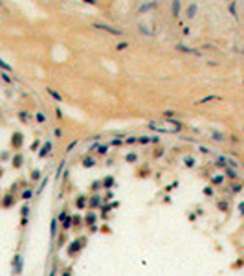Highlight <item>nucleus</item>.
Instances as JSON below:
<instances>
[{"instance_id":"f257e3e1","label":"nucleus","mask_w":244,"mask_h":276,"mask_svg":"<svg viewBox=\"0 0 244 276\" xmlns=\"http://www.w3.org/2000/svg\"><path fill=\"white\" fill-rule=\"evenodd\" d=\"M94 28H97V30H105L107 33H114V35H121V31L120 30H116V28H110V26H107V24H94Z\"/></svg>"},{"instance_id":"f03ea898","label":"nucleus","mask_w":244,"mask_h":276,"mask_svg":"<svg viewBox=\"0 0 244 276\" xmlns=\"http://www.w3.org/2000/svg\"><path fill=\"white\" fill-rule=\"evenodd\" d=\"M83 245H85V241H81V239L72 241V243H70V247H68V254H75V252H77Z\"/></svg>"},{"instance_id":"7ed1b4c3","label":"nucleus","mask_w":244,"mask_h":276,"mask_svg":"<svg viewBox=\"0 0 244 276\" xmlns=\"http://www.w3.org/2000/svg\"><path fill=\"white\" fill-rule=\"evenodd\" d=\"M95 221H97V216H95L94 212H88L86 217H85V223H86V225H94Z\"/></svg>"},{"instance_id":"20e7f679","label":"nucleus","mask_w":244,"mask_h":276,"mask_svg":"<svg viewBox=\"0 0 244 276\" xmlns=\"http://www.w3.org/2000/svg\"><path fill=\"white\" fill-rule=\"evenodd\" d=\"M61 226H62V228H64V230H68L70 226H72V216H66L64 219H62V223H61Z\"/></svg>"},{"instance_id":"39448f33","label":"nucleus","mask_w":244,"mask_h":276,"mask_svg":"<svg viewBox=\"0 0 244 276\" xmlns=\"http://www.w3.org/2000/svg\"><path fill=\"white\" fill-rule=\"evenodd\" d=\"M50 149H52V142H46V144H44V147L40 149V153H39V156H46L48 153H50Z\"/></svg>"},{"instance_id":"423d86ee","label":"nucleus","mask_w":244,"mask_h":276,"mask_svg":"<svg viewBox=\"0 0 244 276\" xmlns=\"http://www.w3.org/2000/svg\"><path fill=\"white\" fill-rule=\"evenodd\" d=\"M75 206H77L79 210L86 208V197H77V201H75Z\"/></svg>"},{"instance_id":"0eeeda50","label":"nucleus","mask_w":244,"mask_h":276,"mask_svg":"<svg viewBox=\"0 0 244 276\" xmlns=\"http://www.w3.org/2000/svg\"><path fill=\"white\" fill-rule=\"evenodd\" d=\"M213 100H219V96H206V98H200L197 103H198V105H204V103H207V101H213Z\"/></svg>"},{"instance_id":"6e6552de","label":"nucleus","mask_w":244,"mask_h":276,"mask_svg":"<svg viewBox=\"0 0 244 276\" xmlns=\"http://www.w3.org/2000/svg\"><path fill=\"white\" fill-rule=\"evenodd\" d=\"M57 223H59V221H57V219H55V217H53V219H52V226H50V232H52V238H55V232H57Z\"/></svg>"},{"instance_id":"1a4fd4ad","label":"nucleus","mask_w":244,"mask_h":276,"mask_svg":"<svg viewBox=\"0 0 244 276\" xmlns=\"http://www.w3.org/2000/svg\"><path fill=\"white\" fill-rule=\"evenodd\" d=\"M48 94H50V96H52L53 100H57V101H61V100H62V96H61L59 92H55L53 88H48Z\"/></svg>"},{"instance_id":"9d476101","label":"nucleus","mask_w":244,"mask_h":276,"mask_svg":"<svg viewBox=\"0 0 244 276\" xmlns=\"http://www.w3.org/2000/svg\"><path fill=\"white\" fill-rule=\"evenodd\" d=\"M94 151H97L99 155H107L108 147H107V146H95V147H94Z\"/></svg>"},{"instance_id":"9b49d317","label":"nucleus","mask_w":244,"mask_h":276,"mask_svg":"<svg viewBox=\"0 0 244 276\" xmlns=\"http://www.w3.org/2000/svg\"><path fill=\"white\" fill-rule=\"evenodd\" d=\"M101 204V199L99 197H92V201H90V208H95V206Z\"/></svg>"},{"instance_id":"f8f14e48","label":"nucleus","mask_w":244,"mask_h":276,"mask_svg":"<svg viewBox=\"0 0 244 276\" xmlns=\"http://www.w3.org/2000/svg\"><path fill=\"white\" fill-rule=\"evenodd\" d=\"M83 164H85L86 168H90V166H94V158H88V156L83 158Z\"/></svg>"},{"instance_id":"ddd939ff","label":"nucleus","mask_w":244,"mask_h":276,"mask_svg":"<svg viewBox=\"0 0 244 276\" xmlns=\"http://www.w3.org/2000/svg\"><path fill=\"white\" fill-rule=\"evenodd\" d=\"M35 118H37V122H40V123L46 122V116H44L42 112H37V116H35Z\"/></svg>"},{"instance_id":"4468645a","label":"nucleus","mask_w":244,"mask_h":276,"mask_svg":"<svg viewBox=\"0 0 244 276\" xmlns=\"http://www.w3.org/2000/svg\"><path fill=\"white\" fill-rule=\"evenodd\" d=\"M114 184V181H112V177H107V181H105V186H107V188H110V186Z\"/></svg>"},{"instance_id":"2eb2a0df","label":"nucleus","mask_w":244,"mask_h":276,"mask_svg":"<svg viewBox=\"0 0 244 276\" xmlns=\"http://www.w3.org/2000/svg\"><path fill=\"white\" fill-rule=\"evenodd\" d=\"M226 175H228L229 179H235V177H237V173H235V171H229V169L226 171Z\"/></svg>"},{"instance_id":"dca6fc26","label":"nucleus","mask_w":244,"mask_h":276,"mask_svg":"<svg viewBox=\"0 0 244 276\" xmlns=\"http://www.w3.org/2000/svg\"><path fill=\"white\" fill-rule=\"evenodd\" d=\"M75 146H77V140H74L72 144H70V146L66 147V151H72V147H75Z\"/></svg>"},{"instance_id":"f3484780","label":"nucleus","mask_w":244,"mask_h":276,"mask_svg":"<svg viewBox=\"0 0 244 276\" xmlns=\"http://www.w3.org/2000/svg\"><path fill=\"white\" fill-rule=\"evenodd\" d=\"M127 46H129L127 43H120V44H117V50H125V48H127Z\"/></svg>"},{"instance_id":"a211bd4d","label":"nucleus","mask_w":244,"mask_h":276,"mask_svg":"<svg viewBox=\"0 0 244 276\" xmlns=\"http://www.w3.org/2000/svg\"><path fill=\"white\" fill-rule=\"evenodd\" d=\"M22 197H24V199H30V197H31V191H30V190H26V191L22 193Z\"/></svg>"},{"instance_id":"6ab92c4d","label":"nucleus","mask_w":244,"mask_h":276,"mask_svg":"<svg viewBox=\"0 0 244 276\" xmlns=\"http://www.w3.org/2000/svg\"><path fill=\"white\" fill-rule=\"evenodd\" d=\"M53 133H55V136H57V138H59V136H62V131H61L59 127H57V129H53Z\"/></svg>"},{"instance_id":"aec40b11","label":"nucleus","mask_w":244,"mask_h":276,"mask_svg":"<svg viewBox=\"0 0 244 276\" xmlns=\"http://www.w3.org/2000/svg\"><path fill=\"white\" fill-rule=\"evenodd\" d=\"M138 142H139V144H147V142H149V138H147V136H143V138H139Z\"/></svg>"},{"instance_id":"412c9836","label":"nucleus","mask_w":244,"mask_h":276,"mask_svg":"<svg viewBox=\"0 0 244 276\" xmlns=\"http://www.w3.org/2000/svg\"><path fill=\"white\" fill-rule=\"evenodd\" d=\"M231 190H233V191H240V186H239V184H233Z\"/></svg>"},{"instance_id":"4be33fe9","label":"nucleus","mask_w":244,"mask_h":276,"mask_svg":"<svg viewBox=\"0 0 244 276\" xmlns=\"http://www.w3.org/2000/svg\"><path fill=\"white\" fill-rule=\"evenodd\" d=\"M62 276H72V269H66V271L62 272Z\"/></svg>"},{"instance_id":"5701e85b","label":"nucleus","mask_w":244,"mask_h":276,"mask_svg":"<svg viewBox=\"0 0 244 276\" xmlns=\"http://www.w3.org/2000/svg\"><path fill=\"white\" fill-rule=\"evenodd\" d=\"M220 181H222V177H215V179H213L215 184H220Z\"/></svg>"},{"instance_id":"b1692460","label":"nucleus","mask_w":244,"mask_h":276,"mask_svg":"<svg viewBox=\"0 0 244 276\" xmlns=\"http://www.w3.org/2000/svg\"><path fill=\"white\" fill-rule=\"evenodd\" d=\"M194 11H197V6H191V8H189V15H193Z\"/></svg>"},{"instance_id":"393cba45","label":"nucleus","mask_w":244,"mask_h":276,"mask_svg":"<svg viewBox=\"0 0 244 276\" xmlns=\"http://www.w3.org/2000/svg\"><path fill=\"white\" fill-rule=\"evenodd\" d=\"M220 210H228V204L226 203H220Z\"/></svg>"},{"instance_id":"a878e982","label":"nucleus","mask_w":244,"mask_h":276,"mask_svg":"<svg viewBox=\"0 0 244 276\" xmlns=\"http://www.w3.org/2000/svg\"><path fill=\"white\" fill-rule=\"evenodd\" d=\"M28 212H30V210H28V206H24V210H22V216H24V217L28 216Z\"/></svg>"},{"instance_id":"bb28decb","label":"nucleus","mask_w":244,"mask_h":276,"mask_svg":"<svg viewBox=\"0 0 244 276\" xmlns=\"http://www.w3.org/2000/svg\"><path fill=\"white\" fill-rule=\"evenodd\" d=\"M240 213H244V203L240 204Z\"/></svg>"}]
</instances>
